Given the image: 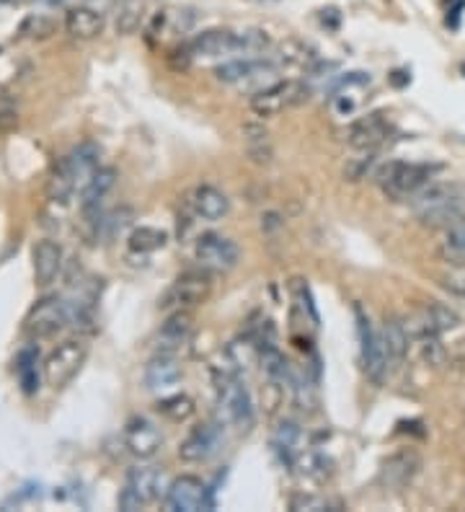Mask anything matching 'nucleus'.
Segmentation results:
<instances>
[{
	"label": "nucleus",
	"instance_id": "obj_1",
	"mask_svg": "<svg viewBox=\"0 0 465 512\" xmlns=\"http://www.w3.org/2000/svg\"><path fill=\"white\" fill-rule=\"evenodd\" d=\"M408 202L414 215L429 228H447L465 215V189L457 184H426Z\"/></svg>",
	"mask_w": 465,
	"mask_h": 512
},
{
	"label": "nucleus",
	"instance_id": "obj_2",
	"mask_svg": "<svg viewBox=\"0 0 465 512\" xmlns=\"http://www.w3.org/2000/svg\"><path fill=\"white\" fill-rule=\"evenodd\" d=\"M277 75H279V65L274 60H267V57H236L215 68V78L222 86L251 91V96L256 91L272 86L277 80Z\"/></svg>",
	"mask_w": 465,
	"mask_h": 512
},
{
	"label": "nucleus",
	"instance_id": "obj_3",
	"mask_svg": "<svg viewBox=\"0 0 465 512\" xmlns=\"http://www.w3.org/2000/svg\"><path fill=\"white\" fill-rule=\"evenodd\" d=\"M437 166L426 163H404V161H388L377 171V184L393 199H414L426 184H432Z\"/></svg>",
	"mask_w": 465,
	"mask_h": 512
},
{
	"label": "nucleus",
	"instance_id": "obj_4",
	"mask_svg": "<svg viewBox=\"0 0 465 512\" xmlns=\"http://www.w3.org/2000/svg\"><path fill=\"white\" fill-rule=\"evenodd\" d=\"M357 313V336H359V357H362V370L375 385H383L390 375L393 360L386 347L383 331H377L372 321L362 313V308H354Z\"/></svg>",
	"mask_w": 465,
	"mask_h": 512
},
{
	"label": "nucleus",
	"instance_id": "obj_5",
	"mask_svg": "<svg viewBox=\"0 0 465 512\" xmlns=\"http://www.w3.org/2000/svg\"><path fill=\"white\" fill-rule=\"evenodd\" d=\"M215 391H218V406L222 409L225 419L236 424L238 430H251L254 424V401L248 394L246 383L238 378L236 370H220L215 375Z\"/></svg>",
	"mask_w": 465,
	"mask_h": 512
},
{
	"label": "nucleus",
	"instance_id": "obj_6",
	"mask_svg": "<svg viewBox=\"0 0 465 512\" xmlns=\"http://www.w3.org/2000/svg\"><path fill=\"white\" fill-rule=\"evenodd\" d=\"M307 99H310V86L305 80H274L272 86L251 96V111L261 119H269L305 104Z\"/></svg>",
	"mask_w": 465,
	"mask_h": 512
},
{
	"label": "nucleus",
	"instance_id": "obj_7",
	"mask_svg": "<svg viewBox=\"0 0 465 512\" xmlns=\"http://www.w3.org/2000/svg\"><path fill=\"white\" fill-rule=\"evenodd\" d=\"M212 295V277L207 269H191L178 275L171 287L160 298V308L163 311H191V308L207 303Z\"/></svg>",
	"mask_w": 465,
	"mask_h": 512
},
{
	"label": "nucleus",
	"instance_id": "obj_8",
	"mask_svg": "<svg viewBox=\"0 0 465 512\" xmlns=\"http://www.w3.org/2000/svg\"><path fill=\"white\" fill-rule=\"evenodd\" d=\"M70 326V308L68 298L62 295H47L37 300L31 311L23 318V331L31 339H47Z\"/></svg>",
	"mask_w": 465,
	"mask_h": 512
},
{
	"label": "nucleus",
	"instance_id": "obj_9",
	"mask_svg": "<svg viewBox=\"0 0 465 512\" xmlns=\"http://www.w3.org/2000/svg\"><path fill=\"white\" fill-rule=\"evenodd\" d=\"M163 489V471H158L155 466H137L127 473L124 489L119 492V510L135 512L145 504L155 502Z\"/></svg>",
	"mask_w": 465,
	"mask_h": 512
},
{
	"label": "nucleus",
	"instance_id": "obj_10",
	"mask_svg": "<svg viewBox=\"0 0 465 512\" xmlns=\"http://www.w3.org/2000/svg\"><path fill=\"white\" fill-rule=\"evenodd\" d=\"M88 357V347L83 345L80 339H68L52 349L44 365H41V373H44V381L52 388H65V385L78 375V370L83 367Z\"/></svg>",
	"mask_w": 465,
	"mask_h": 512
},
{
	"label": "nucleus",
	"instance_id": "obj_11",
	"mask_svg": "<svg viewBox=\"0 0 465 512\" xmlns=\"http://www.w3.org/2000/svg\"><path fill=\"white\" fill-rule=\"evenodd\" d=\"M187 60H218V57H243V44H240V31L230 29H209L197 34L194 39L184 47Z\"/></svg>",
	"mask_w": 465,
	"mask_h": 512
},
{
	"label": "nucleus",
	"instance_id": "obj_12",
	"mask_svg": "<svg viewBox=\"0 0 465 512\" xmlns=\"http://www.w3.org/2000/svg\"><path fill=\"white\" fill-rule=\"evenodd\" d=\"M225 445V432L222 424L218 422H202L191 427V432L178 445V458L187 463H207L222 450Z\"/></svg>",
	"mask_w": 465,
	"mask_h": 512
},
{
	"label": "nucleus",
	"instance_id": "obj_13",
	"mask_svg": "<svg viewBox=\"0 0 465 512\" xmlns=\"http://www.w3.org/2000/svg\"><path fill=\"white\" fill-rule=\"evenodd\" d=\"M194 259L207 272H230L240 259V248L233 238L220 233H205L194 244Z\"/></svg>",
	"mask_w": 465,
	"mask_h": 512
},
{
	"label": "nucleus",
	"instance_id": "obj_14",
	"mask_svg": "<svg viewBox=\"0 0 465 512\" xmlns=\"http://www.w3.org/2000/svg\"><path fill=\"white\" fill-rule=\"evenodd\" d=\"M166 502L171 510L178 512H199V510H212V489L202 482L199 476L184 473L169 484L166 489Z\"/></svg>",
	"mask_w": 465,
	"mask_h": 512
},
{
	"label": "nucleus",
	"instance_id": "obj_15",
	"mask_svg": "<svg viewBox=\"0 0 465 512\" xmlns=\"http://www.w3.org/2000/svg\"><path fill=\"white\" fill-rule=\"evenodd\" d=\"M194 336V316L191 311H171L169 318L160 324L155 336V352L178 357L187 352Z\"/></svg>",
	"mask_w": 465,
	"mask_h": 512
},
{
	"label": "nucleus",
	"instance_id": "obj_16",
	"mask_svg": "<svg viewBox=\"0 0 465 512\" xmlns=\"http://www.w3.org/2000/svg\"><path fill=\"white\" fill-rule=\"evenodd\" d=\"M390 119L383 111H370L344 129V140L354 150H377L390 135Z\"/></svg>",
	"mask_w": 465,
	"mask_h": 512
},
{
	"label": "nucleus",
	"instance_id": "obj_17",
	"mask_svg": "<svg viewBox=\"0 0 465 512\" xmlns=\"http://www.w3.org/2000/svg\"><path fill=\"white\" fill-rule=\"evenodd\" d=\"M408 334H414L416 339L421 336H439L460 326V313L455 308L445 306V303H426L421 311H416V316L408 321Z\"/></svg>",
	"mask_w": 465,
	"mask_h": 512
},
{
	"label": "nucleus",
	"instance_id": "obj_18",
	"mask_svg": "<svg viewBox=\"0 0 465 512\" xmlns=\"http://www.w3.org/2000/svg\"><path fill=\"white\" fill-rule=\"evenodd\" d=\"M163 445V435L155 424L145 419V417H132L124 424V448L129 453L140 458V461H150L155 458Z\"/></svg>",
	"mask_w": 465,
	"mask_h": 512
},
{
	"label": "nucleus",
	"instance_id": "obj_19",
	"mask_svg": "<svg viewBox=\"0 0 465 512\" xmlns=\"http://www.w3.org/2000/svg\"><path fill=\"white\" fill-rule=\"evenodd\" d=\"M421 468V458L414 450H401V453L390 455L377 473V482L386 489H404L406 484L414 482V476Z\"/></svg>",
	"mask_w": 465,
	"mask_h": 512
},
{
	"label": "nucleus",
	"instance_id": "obj_20",
	"mask_svg": "<svg viewBox=\"0 0 465 512\" xmlns=\"http://www.w3.org/2000/svg\"><path fill=\"white\" fill-rule=\"evenodd\" d=\"M189 207L197 217L215 223L230 212V199L222 189L212 187V184H199L189 194Z\"/></svg>",
	"mask_w": 465,
	"mask_h": 512
},
{
	"label": "nucleus",
	"instance_id": "obj_21",
	"mask_svg": "<svg viewBox=\"0 0 465 512\" xmlns=\"http://www.w3.org/2000/svg\"><path fill=\"white\" fill-rule=\"evenodd\" d=\"M181 375L184 373H181V363H178V357L155 352V357L145 365L142 378H145V388H148V391H153V394H163V391L173 388V385L181 381Z\"/></svg>",
	"mask_w": 465,
	"mask_h": 512
},
{
	"label": "nucleus",
	"instance_id": "obj_22",
	"mask_svg": "<svg viewBox=\"0 0 465 512\" xmlns=\"http://www.w3.org/2000/svg\"><path fill=\"white\" fill-rule=\"evenodd\" d=\"M370 86V73H347L344 78H339L334 96H331V107L339 117H349L354 114L357 107L362 104V91Z\"/></svg>",
	"mask_w": 465,
	"mask_h": 512
},
{
	"label": "nucleus",
	"instance_id": "obj_23",
	"mask_svg": "<svg viewBox=\"0 0 465 512\" xmlns=\"http://www.w3.org/2000/svg\"><path fill=\"white\" fill-rule=\"evenodd\" d=\"M106 13L91 8V6H75L65 13V29L73 39H96L106 26Z\"/></svg>",
	"mask_w": 465,
	"mask_h": 512
},
{
	"label": "nucleus",
	"instance_id": "obj_24",
	"mask_svg": "<svg viewBox=\"0 0 465 512\" xmlns=\"http://www.w3.org/2000/svg\"><path fill=\"white\" fill-rule=\"evenodd\" d=\"M31 259H34V277L39 287L52 285L62 272V246L57 241H39L34 246Z\"/></svg>",
	"mask_w": 465,
	"mask_h": 512
},
{
	"label": "nucleus",
	"instance_id": "obj_25",
	"mask_svg": "<svg viewBox=\"0 0 465 512\" xmlns=\"http://www.w3.org/2000/svg\"><path fill=\"white\" fill-rule=\"evenodd\" d=\"M68 161H70V168H73V174H75V187H78V194L86 189V184H88L91 179H93V174L99 171V161H101V148L96 145V143H91V140H86V143H80L78 148H73L68 153Z\"/></svg>",
	"mask_w": 465,
	"mask_h": 512
},
{
	"label": "nucleus",
	"instance_id": "obj_26",
	"mask_svg": "<svg viewBox=\"0 0 465 512\" xmlns=\"http://www.w3.org/2000/svg\"><path fill=\"white\" fill-rule=\"evenodd\" d=\"M258 360H261V370L267 375L272 383L277 388H285L290 391L292 388V381H295V370L290 367V363L285 360V355L279 352L274 345H267L258 349Z\"/></svg>",
	"mask_w": 465,
	"mask_h": 512
},
{
	"label": "nucleus",
	"instance_id": "obj_27",
	"mask_svg": "<svg viewBox=\"0 0 465 512\" xmlns=\"http://www.w3.org/2000/svg\"><path fill=\"white\" fill-rule=\"evenodd\" d=\"M78 192V187H75V174H73V168H70V161L68 156H62L52 166V174L50 179H47V197H50V202H55V205H68L70 197Z\"/></svg>",
	"mask_w": 465,
	"mask_h": 512
},
{
	"label": "nucleus",
	"instance_id": "obj_28",
	"mask_svg": "<svg viewBox=\"0 0 465 512\" xmlns=\"http://www.w3.org/2000/svg\"><path fill=\"white\" fill-rule=\"evenodd\" d=\"M300 443H303V430H300V424L292 422V419L277 422L274 435H272V445H274V450L279 453L282 463H287V466L295 463L297 453H300Z\"/></svg>",
	"mask_w": 465,
	"mask_h": 512
},
{
	"label": "nucleus",
	"instance_id": "obj_29",
	"mask_svg": "<svg viewBox=\"0 0 465 512\" xmlns=\"http://www.w3.org/2000/svg\"><path fill=\"white\" fill-rule=\"evenodd\" d=\"M380 331H383L386 347H388V352H390L393 367H396V365L404 363L408 355V339H411V334H408L406 321H401L398 316H390V318H386V324H383Z\"/></svg>",
	"mask_w": 465,
	"mask_h": 512
},
{
	"label": "nucleus",
	"instance_id": "obj_30",
	"mask_svg": "<svg viewBox=\"0 0 465 512\" xmlns=\"http://www.w3.org/2000/svg\"><path fill=\"white\" fill-rule=\"evenodd\" d=\"M16 378H19L21 391L26 396L39 394L41 388V373H39V355L37 349H21L19 357H16Z\"/></svg>",
	"mask_w": 465,
	"mask_h": 512
},
{
	"label": "nucleus",
	"instance_id": "obj_31",
	"mask_svg": "<svg viewBox=\"0 0 465 512\" xmlns=\"http://www.w3.org/2000/svg\"><path fill=\"white\" fill-rule=\"evenodd\" d=\"M169 244V233L160 230V228H153V226H140L135 228L127 238V246L129 251L135 254H153Z\"/></svg>",
	"mask_w": 465,
	"mask_h": 512
},
{
	"label": "nucleus",
	"instance_id": "obj_32",
	"mask_svg": "<svg viewBox=\"0 0 465 512\" xmlns=\"http://www.w3.org/2000/svg\"><path fill=\"white\" fill-rule=\"evenodd\" d=\"M142 10H145V3L142 0H119L117 10H114V29L122 37H129L140 29L142 24Z\"/></svg>",
	"mask_w": 465,
	"mask_h": 512
},
{
	"label": "nucleus",
	"instance_id": "obj_33",
	"mask_svg": "<svg viewBox=\"0 0 465 512\" xmlns=\"http://www.w3.org/2000/svg\"><path fill=\"white\" fill-rule=\"evenodd\" d=\"M243 135H246V145L251 158L258 161V163H269L272 161V140H269L267 129L256 127V125H246Z\"/></svg>",
	"mask_w": 465,
	"mask_h": 512
},
{
	"label": "nucleus",
	"instance_id": "obj_34",
	"mask_svg": "<svg viewBox=\"0 0 465 512\" xmlns=\"http://www.w3.org/2000/svg\"><path fill=\"white\" fill-rule=\"evenodd\" d=\"M155 409H158V414H163L166 419H171V422H187L197 406H194V401H191L189 396L173 394V396H169V399H160Z\"/></svg>",
	"mask_w": 465,
	"mask_h": 512
},
{
	"label": "nucleus",
	"instance_id": "obj_35",
	"mask_svg": "<svg viewBox=\"0 0 465 512\" xmlns=\"http://www.w3.org/2000/svg\"><path fill=\"white\" fill-rule=\"evenodd\" d=\"M442 254L453 262H465V215L447 226L445 241H442Z\"/></svg>",
	"mask_w": 465,
	"mask_h": 512
},
{
	"label": "nucleus",
	"instance_id": "obj_36",
	"mask_svg": "<svg viewBox=\"0 0 465 512\" xmlns=\"http://www.w3.org/2000/svg\"><path fill=\"white\" fill-rule=\"evenodd\" d=\"M375 161H377V150H359V156L347 161V166H344V179H347V181H362V179L375 168Z\"/></svg>",
	"mask_w": 465,
	"mask_h": 512
},
{
	"label": "nucleus",
	"instance_id": "obj_37",
	"mask_svg": "<svg viewBox=\"0 0 465 512\" xmlns=\"http://www.w3.org/2000/svg\"><path fill=\"white\" fill-rule=\"evenodd\" d=\"M290 510L295 512H334L336 510V504H331L328 500H323V497H316V494H295L292 500H290Z\"/></svg>",
	"mask_w": 465,
	"mask_h": 512
},
{
	"label": "nucleus",
	"instance_id": "obj_38",
	"mask_svg": "<svg viewBox=\"0 0 465 512\" xmlns=\"http://www.w3.org/2000/svg\"><path fill=\"white\" fill-rule=\"evenodd\" d=\"M52 31H55V21L50 19V16H41V13H34V16H29V19L23 21V26H21V34H26V37H39V39H44V37H50Z\"/></svg>",
	"mask_w": 465,
	"mask_h": 512
},
{
	"label": "nucleus",
	"instance_id": "obj_39",
	"mask_svg": "<svg viewBox=\"0 0 465 512\" xmlns=\"http://www.w3.org/2000/svg\"><path fill=\"white\" fill-rule=\"evenodd\" d=\"M421 355L429 365H442L445 360V347L439 345V336H421Z\"/></svg>",
	"mask_w": 465,
	"mask_h": 512
},
{
	"label": "nucleus",
	"instance_id": "obj_40",
	"mask_svg": "<svg viewBox=\"0 0 465 512\" xmlns=\"http://www.w3.org/2000/svg\"><path fill=\"white\" fill-rule=\"evenodd\" d=\"M295 295H297V300L303 303V308L307 311V316H310V321H313V326H318V311H316V306H313V298H310V287L303 282V280H297V285H295Z\"/></svg>",
	"mask_w": 465,
	"mask_h": 512
},
{
	"label": "nucleus",
	"instance_id": "obj_41",
	"mask_svg": "<svg viewBox=\"0 0 465 512\" xmlns=\"http://www.w3.org/2000/svg\"><path fill=\"white\" fill-rule=\"evenodd\" d=\"M16 125H19V111L13 109V104H3V107H0V135H3V132H10Z\"/></svg>",
	"mask_w": 465,
	"mask_h": 512
},
{
	"label": "nucleus",
	"instance_id": "obj_42",
	"mask_svg": "<svg viewBox=\"0 0 465 512\" xmlns=\"http://www.w3.org/2000/svg\"><path fill=\"white\" fill-rule=\"evenodd\" d=\"M463 8H465V0H460L455 8L447 10V26H453V29L460 26V13H463Z\"/></svg>",
	"mask_w": 465,
	"mask_h": 512
},
{
	"label": "nucleus",
	"instance_id": "obj_43",
	"mask_svg": "<svg viewBox=\"0 0 465 512\" xmlns=\"http://www.w3.org/2000/svg\"><path fill=\"white\" fill-rule=\"evenodd\" d=\"M321 21H323V24H328L331 29H336V26H339V10H336V8L323 10V16H321Z\"/></svg>",
	"mask_w": 465,
	"mask_h": 512
},
{
	"label": "nucleus",
	"instance_id": "obj_44",
	"mask_svg": "<svg viewBox=\"0 0 465 512\" xmlns=\"http://www.w3.org/2000/svg\"><path fill=\"white\" fill-rule=\"evenodd\" d=\"M3 104H10V93L0 86V107H3Z\"/></svg>",
	"mask_w": 465,
	"mask_h": 512
},
{
	"label": "nucleus",
	"instance_id": "obj_45",
	"mask_svg": "<svg viewBox=\"0 0 465 512\" xmlns=\"http://www.w3.org/2000/svg\"><path fill=\"white\" fill-rule=\"evenodd\" d=\"M254 3H277V0H254Z\"/></svg>",
	"mask_w": 465,
	"mask_h": 512
},
{
	"label": "nucleus",
	"instance_id": "obj_46",
	"mask_svg": "<svg viewBox=\"0 0 465 512\" xmlns=\"http://www.w3.org/2000/svg\"><path fill=\"white\" fill-rule=\"evenodd\" d=\"M463 70H465V65H463Z\"/></svg>",
	"mask_w": 465,
	"mask_h": 512
}]
</instances>
